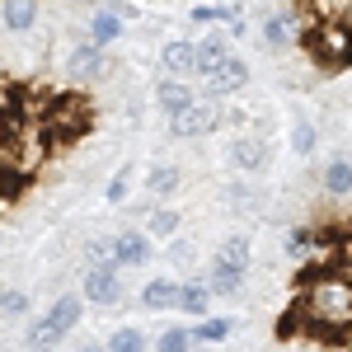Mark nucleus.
Listing matches in <instances>:
<instances>
[{
	"label": "nucleus",
	"instance_id": "obj_21",
	"mask_svg": "<svg viewBox=\"0 0 352 352\" xmlns=\"http://www.w3.org/2000/svg\"><path fill=\"white\" fill-rule=\"evenodd\" d=\"M141 221H146V235H151V240H174L179 226H184V217H179L174 207H151Z\"/></svg>",
	"mask_w": 352,
	"mask_h": 352
},
{
	"label": "nucleus",
	"instance_id": "obj_11",
	"mask_svg": "<svg viewBox=\"0 0 352 352\" xmlns=\"http://www.w3.org/2000/svg\"><path fill=\"white\" fill-rule=\"evenodd\" d=\"M155 104H160V113H184L188 104H197V89H192V80H174V76H164L160 85H155Z\"/></svg>",
	"mask_w": 352,
	"mask_h": 352
},
{
	"label": "nucleus",
	"instance_id": "obj_22",
	"mask_svg": "<svg viewBox=\"0 0 352 352\" xmlns=\"http://www.w3.org/2000/svg\"><path fill=\"white\" fill-rule=\"evenodd\" d=\"M202 282L212 287V296H235V292L244 287V272H235V268H226V263H217V258H212V263H207V272H202Z\"/></svg>",
	"mask_w": 352,
	"mask_h": 352
},
{
	"label": "nucleus",
	"instance_id": "obj_32",
	"mask_svg": "<svg viewBox=\"0 0 352 352\" xmlns=\"http://www.w3.org/2000/svg\"><path fill=\"white\" fill-rule=\"evenodd\" d=\"M305 249H310V230H305V226H296V230H292V254H305Z\"/></svg>",
	"mask_w": 352,
	"mask_h": 352
},
{
	"label": "nucleus",
	"instance_id": "obj_3",
	"mask_svg": "<svg viewBox=\"0 0 352 352\" xmlns=\"http://www.w3.org/2000/svg\"><path fill=\"white\" fill-rule=\"evenodd\" d=\"M305 52L320 71H348L352 66V33L338 24H320L305 33Z\"/></svg>",
	"mask_w": 352,
	"mask_h": 352
},
{
	"label": "nucleus",
	"instance_id": "obj_34",
	"mask_svg": "<svg viewBox=\"0 0 352 352\" xmlns=\"http://www.w3.org/2000/svg\"><path fill=\"white\" fill-rule=\"evenodd\" d=\"M28 352H61V348H28Z\"/></svg>",
	"mask_w": 352,
	"mask_h": 352
},
{
	"label": "nucleus",
	"instance_id": "obj_27",
	"mask_svg": "<svg viewBox=\"0 0 352 352\" xmlns=\"http://www.w3.org/2000/svg\"><path fill=\"white\" fill-rule=\"evenodd\" d=\"M132 197V164H118V174L109 179V188H104V202L109 207H122Z\"/></svg>",
	"mask_w": 352,
	"mask_h": 352
},
{
	"label": "nucleus",
	"instance_id": "obj_17",
	"mask_svg": "<svg viewBox=\"0 0 352 352\" xmlns=\"http://www.w3.org/2000/svg\"><path fill=\"white\" fill-rule=\"evenodd\" d=\"M188 333H192L197 348H217V343H226V338L235 333V320H226V315H202Z\"/></svg>",
	"mask_w": 352,
	"mask_h": 352
},
{
	"label": "nucleus",
	"instance_id": "obj_13",
	"mask_svg": "<svg viewBox=\"0 0 352 352\" xmlns=\"http://www.w3.org/2000/svg\"><path fill=\"white\" fill-rule=\"evenodd\" d=\"M47 320H52L61 333H76L85 320V296L80 292H61V296L52 300V310H47Z\"/></svg>",
	"mask_w": 352,
	"mask_h": 352
},
{
	"label": "nucleus",
	"instance_id": "obj_19",
	"mask_svg": "<svg viewBox=\"0 0 352 352\" xmlns=\"http://www.w3.org/2000/svg\"><path fill=\"white\" fill-rule=\"evenodd\" d=\"M0 19L10 33H28L38 24V0H0Z\"/></svg>",
	"mask_w": 352,
	"mask_h": 352
},
{
	"label": "nucleus",
	"instance_id": "obj_30",
	"mask_svg": "<svg viewBox=\"0 0 352 352\" xmlns=\"http://www.w3.org/2000/svg\"><path fill=\"white\" fill-rule=\"evenodd\" d=\"M164 244H169V263H192V258H197V249H192L188 240H179V235L164 240Z\"/></svg>",
	"mask_w": 352,
	"mask_h": 352
},
{
	"label": "nucleus",
	"instance_id": "obj_5",
	"mask_svg": "<svg viewBox=\"0 0 352 352\" xmlns=\"http://www.w3.org/2000/svg\"><path fill=\"white\" fill-rule=\"evenodd\" d=\"M197 85H202V99H230V94H240L244 85H249V61H240V56L230 52L212 71H202Z\"/></svg>",
	"mask_w": 352,
	"mask_h": 352
},
{
	"label": "nucleus",
	"instance_id": "obj_35",
	"mask_svg": "<svg viewBox=\"0 0 352 352\" xmlns=\"http://www.w3.org/2000/svg\"><path fill=\"white\" fill-rule=\"evenodd\" d=\"M71 5H99V0H71Z\"/></svg>",
	"mask_w": 352,
	"mask_h": 352
},
{
	"label": "nucleus",
	"instance_id": "obj_28",
	"mask_svg": "<svg viewBox=\"0 0 352 352\" xmlns=\"http://www.w3.org/2000/svg\"><path fill=\"white\" fill-rule=\"evenodd\" d=\"M197 343H192L188 329H164L160 338H151V352H192Z\"/></svg>",
	"mask_w": 352,
	"mask_h": 352
},
{
	"label": "nucleus",
	"instance_id": "obj_10",
	"mask_svg": "<svg viewBox=\"0 0 352 352\" xmlns=\"http://www.w3.org/2000/svg\"><path fill=\"white\" fill-rule=\"evenodd\" d=\"M230 164L240 169V174H263L272 164V151L263 136H235L230 141Z\"/></svg>",
	"mask_w": 352,
	"mask_h": 352
},
{
	"label": "nucleus",
	"instance_id": "obj_9",
	"mask_svg": "<svg viewBox=\"0 0 352 352\" xmlns=\"http://www.w3.org/2000/svg\"><path fill=\"white\" fill-rule=\"evenodd\" d=\"M113 71V61L104 47H89V43H80V47H71V56H66V76H76V80H104Z\"/></svg>",
	"mask_w": 352,
	"mask_h": 352
},
{
	"label": "nucleus",
	"instance_id": "obj_4",
	"mask_svg": "<svg viewBox=\"0 0 352 352\" xmlns=\"http://www.w3.org/2000/svg\"><path fill=\"white\" fill-rule=\"evenodd\" d=\"M80 296H85V305H99V310L122 305V300H127L122 268H113V263H89V272H85V282H80Z\"/></svg>",
	"mask_w": 352,
	"mask_h": 352
},
{
	"label": "nucleus",
	"instance_id": "obj_6",
	"mask_svg": "<svg viewBox=\"0 0 352 352\" xmlns=\"http://www.w3.org/2000/svg\"><path fill=\"white\" fill-rule=\"evenodd\" d=\"M151 258H155V240H151L146 230L127 226V230L113 235V263H118V268H146Z\"/></svg>",
	"mask_w": 352,
	"mask_h": 352
},
{
	"label": "nucleus",
	"instance_id": "obj_18",
	"mask_svg": "<svg viewBox=\"0 0 352 352\" xmlns=\"http://www.w3.org/2000/svg\"><path fill=\"white\" fill-rule=\"evenodd\" d=\"M192 47H197V76H202V71H212L217 61H226V56H230V38H226L221 28H212V33H202Z\"/></svg>",
	"mask_w": 352,
	"mask_h": 352
},
{
	"label": "nucleus",
	"instance_id": "obj_7",
	"mask_svg": "<svg viewBox=\"0 0 352 352\" xmlns=\"http://www.w3.org/2000/svg\"><path fill=\"white\" fill-rule=\"evenodd\" d=\"M122 28H127V19L118 14V5H94V14H89V24H85V43L89 47H113L118 38H122Z\"/></svg>",
	"mask_w": 352,
	"mask_h": 352
},
{
	"label": "nucleus",
	"instance_id": "obj_23",
	"mask_svg": "<svg viewBox=\"0 0 352 352\" xmlns=\"http://www.w3.org/2000/svg\"><path fill=\"white\" fill-rule=\"evenodd\" d=\"M324 192L329 197H352V160L348 155H333L324 164Z\"/></svg>",
	"mask_w": 352,
	"mask_h": 352
},
{
	"label": "nucleus",
	"instance_id": "obj_31",
	"mask_svg": "<svg viewBox=\"0 0 352 352\" xmlns=\"http://www.w3.org/2000/svg\"><path fill=\"white\" fill-rule=\"evenodd\" d=\"M89 258H94V263H113V235H99V240L89 244ZM113 268H118V263H113Z\"/></svg>",
	"mask_w": 352,
	"mask_h": 352
},
{
	"label": "nucleus",
	"instance_id": "obj_12",
	"mask_svg": "<svg viewBox=\"0 0 352 352\" xmlns=\"http://www.w3.org/2000/svg\"><path fill=\"white\" fill-rule=\"evenodd\" d=\"M174 310H184V315H192V320L212 315V287H207L202 277H188V282H179V300H174Z\"/></svg>",
	"mask_w": 352,
	"mask_h": 352
},
{
	"label": "nucleus",
	"instance_id": "obj_1",
	"mask_svg": "<svg viewBox=\"0 0 352 352\" xmlns=\"http://www.w3.org/2000/svg\"><path fill=\"white\" fill-rule=\"evenodd\" d=\"M300 310H310V320L324 329H338L352 320V287L343 282V277H324L310 296L300 300Z\"/></svg>",
	"mask_w": 352,
	"mask_h": 352
},
{
	"label": "nucleus",
	"instance_id": "obj_14",
	"mask_svg": "<svg viewBox=\"0 0 352 352\" xmlns=\"http://www.w3.org/2000/svg\"><path fill=\"white\" fill-rule=\"evenodd\" d=\"M212 258L249 277V263H254V240H249V235H226V240L217 244V254H212Z\"/></svg>",
	"mask_w": 352,
	"mask_h": 352
},
{
	"label": "nucleus",
	"instance_id": "obj_20",
	"mask_svg": "<svg viewBox=\"0 0 352 352\" xmlns=\"http://www.w3.org/2000/svg\"><path fill=\"white\" fill-rule=\"evenodd\" d=\"M292 43H296V24H292L287 14H268V19H263V47H268V52H287Z\"/></svg>",
	"mask_w": 352,
	"mask_h": 352
},
{
	"label": "nucleus",
	"instance_id": "obj_36",
	"mask_svg": "<svg viewBox=\"0 0 352 352\" xmlns=\"http://www.w3.org/2000/svg\"><path fill=\"white\" fill-rule=\"evenodd\" d=\"M192 352H217V348H192Z\"/></svg>",
	"mask_w": 352,
	"mask_h": 352
},
{
	"label": "nucleus",
	"instance_id": "obj_33",
	"mask_svg": "<svg viewBox=\"0 0 352 352\" xmlns=\"http://www.w3.org/2000/svg\"><path fill=\"white\" fill-rule=\"evenodd\" d=\"M71 352H104V343H99V338H85V343H76Z\"/></svg>",
	"mask_w": 352,
	"mask_h": 352
},
{
	"label": "nucleus",
	"instance_id": "obj_25",
	"mask_svg": "<svg viewBox=\"0 0 352 352\" xmlns=\"http://www.w3.org/2000/svg\"><path fill=\"white\" fill-rule=\"evenodd\" d=\"M104 352H151V338L141 333L136 324H122L104 338Z\"/></svg>",
	"mask_w": 352,
	"mask_h": 352
},
{
	"label": "nucleus",
	"instance_id": "obj_15",
	"mask_svg": "<svg viewBox=\"0 0 352 352\" xmlns=\"http://www.w3.org/2000/svg\"><path fill=\"white\" fill-rule=\"evenodd\" d=\"M174 300H179V277H151L141 287V310H151V315L174 310Z\"/></svg>",
	"mask_w": 352,
	"mask_h": 352
},
{
	"label": "nucleus",
	"instance_id": "obj_8",
	"mask_svg": "<svg viewBox=\"0 0 352 352\" xmlns=\"http://www.w3.org/2000/svg\"><path fill=\"white\" fill-rule=\"evenodd\" d=\"M160 66L174 80H197V47H192V38H169L160 47Z\"/></svg>",
	"mask_w": 352,
	"mask_h": 352
},
{
	"label": "nucleus",
	"instance_id": "obj_2",
	"mask_svg": "<svg viewBox=\"0 0 352 352\" xmlns=\"http://www.w3.org/2000/svg\"><path fill=\"white\" fill-rule=\"evenodd\" d=\"M226 122H230V109H221V99H197V104L169 118V136L174 141H202V136L221 132Z\"/></svg>",
	"mask_w": 352,
	"mask_h": 352
},
{
	"label": "nucleus",
	"instance_id": "obj_16",
	"mask_svg": "<svg viewBox=\"0 0 352 352\" xmlns=\"http://www.w3.org/2000/svg\"><path fill=\"white\" fill-rule=\"evenodd\" d=\"M179 188H184V169H179V164H151V169H146V192H151L155 202L174 197Z\"/></svg>",
	"mask_w": 352,
	"mask_h": 352
},
{
	"label": "nucleus",
	"instance_id": "obj_26",
	"mask_svg": "<svg viewBox=\"0 0 352 352\" xmlns=\"http://www.w3.org/2000/svg\"><path fill=\"white\" fill-rule=\"evenodd\" d=\"M61 338H66V333H61L47 315H38V320H28V324H24V343H28V348H61Z\"/></svg>",
	"mask_w": 352,
	"mask_h": 352
},
{
	"label": "nucleus",
	"instance_id": "obj_29",
	"mask_svg": "<svg viewBox=\"0 0 352 352\" xmlns=\"http://www.w3.org/2000/svg\"><path fill=\"white\" fill-rule=\"evenodd\" d=\"M0 310L5 315H28V292H0Z\"/></svg>",
	"mask_w": 352,
	"mask_h": 352
},
{
	"label": "nucleus",
	"instance_id": "obj_24",
	"mask_svg": "<svg viewBox=\"0 0 352 352\" xmlns=\"http://www.w3.org/2000/svg\"><path fill=\"white\" fill-rule=\"evenodd\" d=\"M315 151H320V127H315L310 118H296V122H292V155H296V160H310Z\"/></svg>",
	"mask_w": 352,
	"mask_h": 352
}]
</instances>
